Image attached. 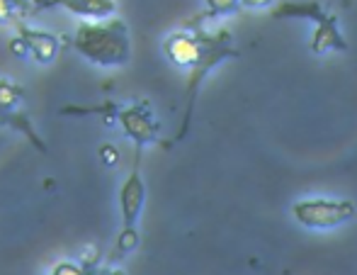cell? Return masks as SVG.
Returning a JSON list of instances; mask_svg holds the SVG:
<instances>
[{"mask_svg":"<svg viewBox=\"0 0 357 275\" xmlns=\"http://www.w3.org/2000/svg\"><path fill=\"white\" fill-rule=\"evenodd\" d=\"M71 44L80 57L102 68L124 66L132 59L129 27L119 17H109L102 22H80Z\"/></svg>","mask_w":357,"mask_h":275,"instance_id":"6da1fadb","label":"cell"},{"mask_svg":"<svg viewBox=\"0 0 357 275\" xmlns=\"http://www.w3.org/2000/svg\"><path fill=\"white\" fill-rule=\"evenodd\" d=\"M195 32L202 39V57H199L197 66L190 71L188 78V91H185V114H183V124H180L178 134H175V142H183L190 132V122H192V112H195V103H197L199 88H202V81L214 71L219 64H224L226 59H236L238 57V49L234 44V34L229 29H219V32H207L199 24H190Z\"/></svg>","mask_w":357,"mask_h":275,"instance_id":"7a4b0ae2","label":"cell"},{"mask_svg":"<svg viewBox=\"0 0 357 275\" xmlns=\"http://www.w3.org/2000/svg\"><path fill=\"white\" fill-rule=\"evenodd\" d=\"M355 202L343 198H304L291 205L294 222L306 229H316V232L343 227L355 217Z\"/></svg>","mask_w":357,"mask_h":275,"instance_id":"3957f363","label":"cell"},{"mask_svg":"<svg viewBox=\"0 0 357 275\" xmlns=\"http://www.w3.org/2000/svg\"><path fill=\"white\" fill-rule=\"evenodd\" d=\"M117 122L122 124L124 134L134 142L137 151H144V147L158 142L160 124L153 117V110H151V105L146 100H139V103L127 105V107H119Z\"/></svg>","mask_w":357,"mask_h":275,"instance_id":"277c9868","label":"cell"},{"mask_svg":"<svg viewBox=\"0 0 357 275\" xmlns=\"http://www.w3.org/2000/svg\"><path fill=\"white\" fill-rule=\"evenodd\" d=\"M139 166H142V151L134 154V168L127 181L122 183V188H119V207H122L124 227H137L146 202V183L142 173H139Z\"/></svg>","mask_w":357,"mask_h":275,"instance_id":"5b68a950","label":"cell"},{"mask_svg":"<svg viewBox=\"0 0 357 275\" xmlns=\"http://www.w3.org/2000/svg\"><path fill=\"white\" fill-rule=\"evenodd\" d=\"M163 52L173 66L192 71L197 66L199 57H202V39H199V34L195 29H190V32L180 29V32H173L165 37Z\"/></svg>","mask_w":357,"mask_h":275,"instance_id":"8992f818","label":"cell"},{"mask_svg":"<svg viewBox=\"0 0 357 275\" xmlns=\"http://www.w3.org/2000/svg\"><path fill=\"white\" fill-rule=\"evenodd\" d=\"M328 52H348V42H345L343 32H340L338 15L326 13L324 17L316 22L314 37H311V54H328Z\"/></svg>","mask_w":357,"mask_h":275,"instance_id":"52a82bcc","label":"cell"},{"mask_svg":"<svg viewBox=\"0 0 357 275\" xmlns=\"http://www.w3.org/2000/svg\"><path fill=\"white\" fill-rule=\"evenodd\" d=\"M17 37L27 44V52L37 59L39 64H52L56 59L59 49H61V39L52 32H44V29H32L24 22L17 24Z\"/></svg>","mask_w":357,"mask_h":275,"instance_id":"ba28073f","label":"cell"},{"mask_svg":"<svg viewBox=\"0 0 357 275\" xmlns=\"http://www.w3.org/2000/svg\"><path fill=\"white\" fill-rule=\"evenodd\" d=\"M49 8H63L68 13L90 20H109L117 13L114 0H49Z\"/></svg>","mask_w":357,"mask_h":275,"instance_id":"9c48e42d","label":"cell"},{"mask_svg":"<svg viewBox=\"0 0 357 275\" xmlns=\"http://www.w3.org/2000/svg\"><path fill=\"white\" fill-rule=\"evenodd\" d=\"M326 15L324 5L316 3V0H306V3H280L278 8L273 10V17H304V20H311V22H319L321 17Z\"/></svg>","mask_w":357,"mask_h":275,"instance_id":"30bf717a","label":"cell"},{"mask_svg":"<svg viewBox=\"0 0 357 275\" xmlns=\"http://www.w3.org/2000/svg\"><path fill=\"white\" fill-rule=\"evenodd\" d=\"M24 98V88L17 83L0 78V114H8L13 110H20V103Z\"/></svg>","mask_w":357,"mask_h":275,"instance_id":"8fae6325","label":"cell"},{"mask_svg":"<svg viewBox=\"0 0 357 275\" xmlns=\"http://www.w3.org/2000/svg\"><path fill=\"white\" fill-rule=\"evenodd\" d=\"M204 3H207V13L199 15V20L229 17V15L238 13L243 8V0H204Z\"/></svg>","mask_w":357,"mask_h":275,"instance_id":"7c38bea8","label":"cell"},{"mask_svg":"<svg viewBox=\"0 0 357 275\" xmlns=\"http://www.w3.org/2000/svg\"><path fill=\"white\" fill-rule=\"evenodd\" d=\"M137 246H139V229L137 227H122V234H119V239H117V251H114V258H124Z\"/></svg>","mask_w":357,"mask_h":275,"instance_id":"4fadbf2b","label":"cell"},{"mask_svg":"<svg viewBox=\"0 0 357 275\" xmlns=\"http://www.w3.org/2000/svg\"><path fill=\"white\" fill-rule=\"evenodd\" d=\"M49 275H88V271H85L80 263L61 261V263H56V266L52 268V273H49Z\"/></svg>","mask_w":357,"mask_h":275,"instance_id":"5bb4252c","label":"cell"},{"mask_svg":"<svg viewBox=\"0 0 357 275\" xmlns=\"http://www.w3.org/2000/svg\"><path fill=\"white\" fill-rule=\"evenodd\" d=\"M100 158H102L105 166H117L119 163V149L112 147V144H102V147H100Z\"/></svg>","mask_w":357,"mask_h":275,"instance_id":"9a60e30c","label":"cell"},{"mask_svg":"<svg viewBox=\"0 0 357 275\" xmlns=\"http://www.w3.org/2000/svg\"><path fill=\"white\" fill-rule=\"evenodd\" d=\"M275 0H243V8L248 10H268L273 8Z\"/></svg>","mask_w":357,"mask_h":275,"instance_id":"2e32d148","label":"cell"},{"mask_svg":"<svg viewBox=\"0 0 357 275\" xmlns=\"http://www.w3.org/2000/svg\"><path fill=\"white\" fill-rule=\"evenodd\" d=\"M10 52L17 54V57H24V54H29L27 52V44H24L20 37H13V42H10Z\"/></svg>","mask_w":357,"mask_h":275,"instance_id":"e0dca14e","label":"cell"},{"mask_svg":"<svg viewBox=\"0 0 357 275\" xmlns=\"http://www.w3.org/2000/svg\"><path fill=\"white\" fill-rule=\"evenodd\" d=\"M88 275H124L122 271H107V268H102V271H98V268H95V271H90Z\"/></svg>","mask_w":357,"mask_h":275,"instance_id":"ac0fdd59","label":"cell"}]
</instances>
